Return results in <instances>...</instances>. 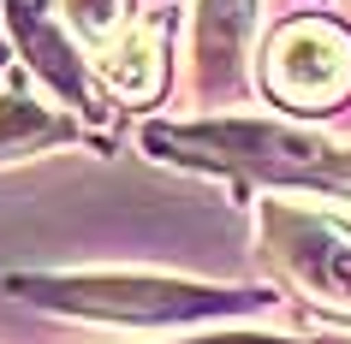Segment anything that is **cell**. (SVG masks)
<instances>
[{
    "mask_svg": "<svg viewBox=\"0 0 351 344\" xmlns=\"http://www.w3.org/2000/svg\"><path fill=\"white\" fill-rule=\"evenodd\" d=\"M143 148L161 155V161H179V166H203V172L351 196V143H333V137L304 131V125H274V119L143 125Z\"/></svg>",
    "mask_w": 351,
    "mask_h": 344,
    "instance_id": "cell-1",
    "label": "cell"
},
{
    "mask_svg": "<svg viewBox=\"0 0 351 344\" xmlns=\"http://www.w3.org/2000/svg\"><path fill=\"white\" fill-rule=\"evenodd\" d=\"M6 291L24 303L84 315V321H119V326H191V321H226L268 308V291H221L161 279V273H6Z\"/></svg>",
    "mask_w": 351,
    "mask_h": 344,
    "instance_id": "cell-2",
    "label": "cell"
},
{
    "mask_svg": "<svg viewBox=\"0 0 351 344\" xmlns=\"http://www.w3.org/2000/svg\"><path fill=\"white\" fill-rule=\"evenodd\" d=\"M262 250L310 308L351 321V226L315 208L262 202Z\"/></svg>",
    "mask_w": 351,
    "mask_h": 344,
    "instance_id": "cell-3",
    "label": "cell"
},
{
    "mask_svg": "<svg viewBox=\"0 0 351 344\" xmlns=\"http://www.w3.org/2000/svg\"><path fill=\"white\" fill-rule=\"evenodd\" d=\"M268 95L292 113H333L351 95V30L333 18H292L268 42Z\"/></svg>",
    "mask_w": 351,
    "mask_h": 344,
    "instance_id": "cell-4",
    "label": "cell"
},
{
    "mask_svg": "<svg viewBox=\"0 0 351 344\" xmlns=\"http://www.w3.org/2000/svg\"><path fill=\"white\" fill-rule=\"evenodd\" d=\"M256 42V0H197V95H232Z\"/></svg>",
    "mask_w": 351,
    "mask_h": 344,
    "instance_id": "cell-5",
    "label": "cell"
},
{
    "mask_svg": "<svg viewBox=\"0 0 351 344\" xmlns=\"http://www.w3.org/2000/svg\"><path fill=\"white\" fill-rule=\"evenodd\" d=\"M6 18H12V36H19L30 72L48 77L60 90V101H72V107H84V113H101L95 95H90V77H84L72 42H66V30H60L54 12H48V0H6Z\"/></svg>",
    "mask_w": 351,
    "mask_h": 344,
    "instance_id": "cell-6",
    "label": "cell"
},
{
    "mask_svg": "<svg viewBox=\"0 0 351 344\" xmlns=\"http://www.w3.org/2000/svg\"><path fill=\"white\" fill-rule=\"evenodd\" d=\"M72 137H77L72 119L42 107L36 95H24L19 77H12V90H0V166L30 161V155H42V148H54V143H72Z\"/></svg>",
    "mask_w": 351,
    "mask_h": 344,
    "instance_id": "cell-7",
    "label": "cell"
},
{
    "mask_svg": "<svg viewBox=\"0 0 351 344\" xmlns=\"http://www.w3.org/2000/svg\"><path fill=\"white\" fill-rule=\"evenodd\" d=\"M161 24H137V30H125L119 36V48H113L108 59V83L125 101H155L161 95Z\"/></svg>",
    "mask_w": 351,
    "mask_h": 344,
    "instance_id": "cell-8",
    "label": "cell"
},
{
    "mask_svg": "<svg viewBox=\"0 0 351 344\" xmlns=\"http://www.w3.org/2000/svg\"><path fill=\"white\" fill-rule=\"evenodd\" d=\"M60 6H66V24L84 42H113L131 24V0H60Z\"/></svg>",
    "mask_w": 351,
    "mask_h": 344,
    "instance_id": "cell-9",
    "label": "cell"
},
{
    "mask_svg": "<svg viewBox=\"0 0 351 344\" xmlns=\"http://www.w3.org/2000/svg\"><path fill=\"white\" fill-rule=\"evenodd\" d=\"M185 344H304V339H268V332H208V339H185ZM328 344V339H310Z\"/></svg>",
    "mask_w": 351,
    "mask_h": 344,
    "instance_id": "cell-10",
    "label": "cell"
},
{
    "mask_svg": "<svg viewBox=\"0 0 351 344\" xmlns=\"http://www.w3.org/2000/svg\"><path fill=\"white\" fill-rule=\"evenodd\" d=\"M0 66H6V48H0Z\"/></svg>",
    "mask_w": 351,
    "mask_h": 344,
    "instance_id": "cell-11",
    "label": "cell"
}]
</instances>
